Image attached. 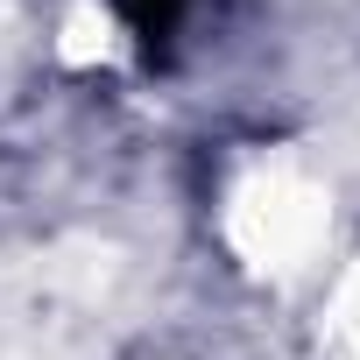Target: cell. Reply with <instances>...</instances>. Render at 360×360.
Instances as JSON below:
<instances>
[{"instance_id":"6da1fadb","label":"cell","mask_w":360,"mask_h":360,"mask_svg":"<svg viewBox=\"0 0 360 360\" xmlns=\"http://www.w3.org/2000/svg\"><path fill=\"white\" fill-rule=\"evenodd\" d=\"M113 8H120V22H127L141 43H162V36L176 29V15L191 8V0H113Z\"/></svg>"}]
</instances>
